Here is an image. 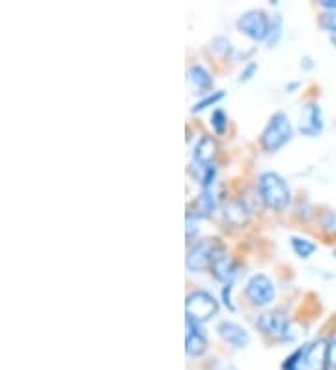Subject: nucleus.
I'll return each instance as SVG.
<instances>
[{
	"label": "nucleus",
	"mask_w": 336,
	"mask_h": 370,
	"mask_svg": "<svg viewBox=\"0 0 336 370\" xmlns=\"http://www.w3.org/2000/svg\"><path fill=\"white\" fill-rule=\"evenodd\" d=\"M260 195L264 198V202L271 209L282 212L288 208V204L291 201V193L288 183L282 176H278L277 172H265L260 176Z\"/></svg>",
	"instance_id": "1"
},
{
	"label": "nucleus",
	"mask_w": 336,
	"mask_h": 370,
	"mask_svg": "<svg viewBox=\"0 0 336 370\" xmlns=\"http://www.w3.org/2000/svg\"><path fill=\"white\" fill-rule=\"evenodd\" d=\"M291 135H293V130H291L288 116L282 112H277L262 133V144L267 152H277L286 143H290Z\"/></svg>",
	"instance_id": "2"
},
{
	"label": "nucleus",
	"mask_w": 336,
	"mask_h": 370,
	"mask_svg": "<svg viewBox=\"0 0 336 370\" xmlns=\"http://www.w3.org/2000/svg\"><path fill=\"white\" fill-rule=\"evenodd\" d=\"M219 311V301L206 290H196L187 298L185 303V312H187V318L193 322H207V320L215 316Z\"/></svg>",
	"instance_id": "3"
},
{
	"label": "nucleus",
	"mask_w": 336,
	"mask_h": 370,
	"mask_svg": "<svg viewBox=\"0 0 336 370\" xmlns=\"http://www.w3.org/2000/svg\"><path fill=\"white\" fill-rule=\"evenodd\" d=\"M217 240H204L194 243L187 253V269L189 271H200L204 267L211 266L213 260L220 254Z\"/></svg>",
	"instance_id": "4"
},
{
	"label": "nucleus",
	"mask_w": 336,
	"mask_h": 370,
	"mask_svg": "<svg viewBox=\"0 0 336 370\" xmlns=\"http://www.w3.org/2000/svg\"><path fill=\"white\" fill-rule=\"evenodd\" d=\"M238 28L254 41H262V39H267V36H269L271 25H269L264 12L252 10V12H246L245 15H241L240 21H238Z\"/></svg>",
	"instance_id": "5"
},
{
	"label": "nucleus",
	"mask_w": 336,
	"mask_h": 370,
	"mask_svg": "<svg viewBox=\"0 0 336 370\" xmlns=\"http://www.w3.org/2000/svg\"><path fill=\"white\" fill-rule=\"evenodd\" d=\"M246 298L251 299L252 305L265 307L275 299V285L269 277L265 275H254L245 288Z\"/></svg>",
	"instance_id": "6"
},
{
	"label": "nucleus",
	"mask_w": 336,
	"mask_h": 370,
	"mask_svg": "<svg viewBox=\"0 0 336 370\" xmlns=\"http://www.w3.org/2000/svg\"><path fill=\"white\" fill-rule=\"evenodd\" d=\"M258 327L265 335H269V337L282 338V340L291 338L290 322H288V318H286L282 312H267V314H262L258 318Z\"/></svg>",
	"instance_id": "7"
},
{
	"label": "nucleus",
	"mask_w": 336,
	"mask_h": 370,
	"mask_svg": "<svg viewBox=\"0 0 336 370\" xmlns=\"http://www.w3.org/2000/svg\"><path fill=\"white\" fill-rule=\"evenodd\" d=\"M299 130L306 136H317L324 131V114L317 103H306L301 111Z\"/></svg>",
	"instance_id": "8"
},
{
	"label": "nucleus",
	"mask_w": 336,
	"mask_h": 370,
	"mask_svg": "<svg viewBox=\"0 0 336 370\" xmlns=\"http://www.w3.org/2000/svg\"><path fill=\"white\" fill-rule=\"evenodd\" d=\"M185 324H187V342H185V346H187V353L191 358H200L207 348L206 335L202 331V327L198 322H193V320L187 318Z\"/></svg>",
	"instance_id": "9"
},
{
	"label": "nucleus",
	"mask_w": 336,
	"mask_h": 370,
	"mask_svg": "<svg viewBox=\"0 0 336 370\" xmlns=\"http://www.w3.org/2000/svg\"><path fill=\"white\" fill-rule=\"evenodd\" d=\"M304 361L308 370H327V342L325 340H314L312 345L304 348Z\"/></svg>",
	"instance_id": "10"
},
{
	"label": "nucleus",
	"mask_w": 336,
	"mask_h": 370,
	"mask_svg": "<svg viewBox=\"0 0 336 370\" xmlns=\"http://www.w3.org/2000/svg\"><path fill=\"white\" fill-rule=\"evenodd\" d=\"M219 333L220 337L224 338L228 345L233 346V348H245L249 345V340H251L246 329H243L241 325L233 324V322H222L219 325Z\"/></svg>",
	"instance_id": "11"
},
{
	"label": "nucleus",
	"mask_w": 336,
	"mask_h": 370,
	"mask_svg": "<svg viewBox=\"0 0 336 370\" xmlns=\"http://www.w3.org/2000/svg\"><path fill=\"white\" fill-rule=\"evenodd\" d=\"M187 81L189 85H191V88H193V92H206L211 88V75H209V72H207L206 68L200 64H194L189 68V73H187Z\"/></svg>",
	"instance_id": "12"
},
{
	"label": "nucleus",
	"mask_w": 336,
	"mask_h": 370,
	"mask_svg": "<svg viewBox=\"0 0 336 370\" xmlns=\"http://www.w3.org/2000/svg\"><path fill=\"white\" fill-rule=\"evenodd\" d=\"M215 154V143L213 138H209V136H202L200 141L196 143L194 146V165H198L200 169L207 167V165H211V159H213Z\"/></svg>",
	"instance_id": "13"
},
{
	"label": "nucleus",
	"mask_w": 336,
	"mask_h": 370,
	"mask_svg": "<svg viewBox=\"0 0 336 370\" xmlns=\"http://www.w3.org/2000/svg\"><path fill=\"white\" fill-rule=\"evenodd\" d=\"M211 269H213L217 279L222 280V282H227V285H232L233 275H235V266H233V262L228 258L227 254H219V256L213 260Z\"/></svg>",
	"instance_id": "14"
},
{
	"label": "nucleus",
	"mask_w": 336,
	"mask_h": 370,
	"mask_svg": "<svg viewBox=\"0 0 336 370\" xmlns=\"http://www.w3.org/2000/svg\"><path fill=\"white\" fill-rule=\"evenodd\" d=\"M282 369L284 370H308V367H306V361H304V348H301V350H297V351H293L290 358L284 361Z\"/></svg>",
	"instance_id": "15"
},
{
	"label": "nucleus",
	"mask_w": 336,
	"mask_h": 370,
	"mask_svg": "<svg viewBox=\"0 0 336 370\" xmlns=\"http://www.w3.org/2000/svg\"><path fill=\"white\" fill-rule=\"evenodd\" d=\"M291 247L301 258H308L316 251V245L311 240H304V238H291Z\"/></svg>",
	"instance_id": "16"
},
{
	"label": "nucleus",
	"mask_w": 336,
	"mask_h": 370,
	"mask_svg": "<svg viewBox=\"0 0 336 370\" xmlns=\"http://www.w3.org/2000/svg\"><path fill=\"white\" fill-rule=\"evenodd\" d=\"M198 208H200V215H209L215 208V198L211 189H204L200 198H198Z\"/></svg>",
	"instance_id": "17"
},
{
	"label": "nucleus",
	"mask_w": 336,
	"mask_h": 370,
	"mask_svg": "<svg viewBox=\"0 0 336 370\" xmlns=\"http://www.w3.org/2000/svg\"><path fill=\"white\" fill-rule=\"evenodd\" d=\"M224 98V92H215V94H209L207 98H204L202 101H198V103L193 107V112H198V111H204V109H207V107H213L217 101H220V99Z\"/></svg>",
	"instance_id": "18"
},
{
	"label": "nucleus",
	"mask_w": 336,
	"mask_h": 370,
	"mask_svg": "<svg viewBox=\"0 0 336 370\" xmlns=\"http://www.w3.org/2000/svg\"><path fill=\"white\" fill-rule=\"evenodd\" d=\"M227 123H228V118L224 112L220 111V109H217V111H213V114H211V127L215 130V133H224V130H227Z\"/></svg>",
	"instance_id": "19"
},
{
	"label": "nucleus",
	"mask_w": 336,
	"mask_h": 370,
	"mask_svg": "<svg viewBox=\"0 0 336 370\" xmlns=\"http://www.w3.org/2000/svg\"><path fill=\"white\" fill-rule=\"evenodd\" d=\"M327 367L330 370H336V331L327 342Z\"/></svg>",
	"instance_id": "20"
},
{
	"label": "nucleus",
	"mask_w": 336,
	"mask_h": 370,
	"mask_svg": "<svg viewBox=\"0 0 336 370\" xmlns=\"http://www.w3.org/2000/svg\"><path fill=\"white\" fill-rule=\"evenodd\" d=\"M280 25H282V21H280V17H277V19H275V25H271V28H269V36H267L269 45H275V43H277L278 36H280Z\"/></svg>",
	"instance_id": "21"
},
{
	"label": "nucleus",
	"mask_w": 336,
	"mask_h": 370,
	"mask_svg": "<svg viewBox=\"0 0 336 370\" xmlns=\"http://www.w3.org/2000/svg\"><path fill=\"white\" fill-rule=\"evenodd\" d=\"M322 26H324V28H327L329 32H335L336 30V13H333V12L324 13V15H322Z\"/></svg>",
	"instance_id": "22"
},
{
	"label": "nucleus",
	"mask_w": 336,
	"mask_h": 370,
	"mask_svg": "<svg viewBox=\"0 0 336 370\" xmlns=\"http://www.w3.org/2000/svg\"><path fill=\"white\" fill-rule=\"evenodd\" d=\"M256 70H258V65H256V64H249V65H246L245 70L241 72V77H240L241 83H243V81H249V79H251L252 75H254V72H256Z\"/></svg>",
	"instance_id": "23"
},
{
	"label": "nucleus",
	"mask_w": 336,
	"mask_h": 370,
	"mask_svg": "<svg viewBox=\"0 0 336 370\" xmlns=\"http://www.w3.org/2000/svg\"><path fill=\"white\" fill-rule=\"evenodd\" d=\"M322 6H324L325 10H330V12H333V10H336V0H324Z\"/></svg>",
	"instance_id": "24"
},
{
	"label": "nucleus",
	"mask_w": 336,
	"mask_h": 370,
	"mask_svg": "<svg viewBox=\"0 0 336 370\" xmlns=\"http://www.w3.org/2000/svg\"><path fill=\"white\" fill-rule=\"evenodd\" d=\"M330 39H333V43L336 45V30H335V32H330Z\"/></svg>",
	"instance_id": "25"
},
{
	"label": "nucleus",
	"mask_w": 336,
	"mask_h": 370,
	"mask_svg": "<svg viewBox=\"0 0 336 370\" xmlns=\"http://www.w3.org/2000/svg\"><path fill=\"white\" fill-rule=\"evenodd\" d=\"M335 256H336V251H335Z\"/></svg>",
	"instance_id": "26"
}]
</instances>
